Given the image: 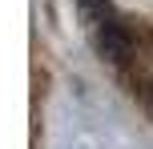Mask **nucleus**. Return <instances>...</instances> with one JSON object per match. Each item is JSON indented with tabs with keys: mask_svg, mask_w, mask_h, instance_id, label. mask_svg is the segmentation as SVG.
Segmentation results:
<instances>
[{
	"mask_svg": "<svg viewBox=\"0 0 153 149\" xmlns=\"http://www.w3.org/2000/svg\"><path fill=\"white\" fill-rule=\"evenodd\" d=\"M149 117H153V89H149Z\"/></svg>",
	"mask_w": 153,
	"mask_h": 149,
	"instance_id": "7ed1b4c3",
	"label": "nucleus"
},
{
	"mask_svg": "<svg viewBox=\"0 0 153 149\" xmlns=\"http://www.w3.org/2000/svg\"><path fill=\"white\" fill-rule=\"evenodd\" d=\"M76 8H81V16L93 24V28H101V24L113 16L109 12V0H76Z\"/></svg>",
	"mask_w": 153,
	"mask_h": 149,
	"instance_id": "f03ea898",
	"label": "nucleus"
},
{
	"mask_svg": "<svg viewBox=\"0 0 153 149\" xmlns=\"http://www.w3.org/2000/svg\"><path fill=\"white\" fill-rule=\"evenodd\" d=\"M97 36H101V56H109L113 64H125L133 56V32L125 28V20L109 16V20L97 28Z\"/></svg>",
	"mask_w": 153,
	"mask_h": 149,
	"instance_id": "f257e3e1",
	"label": "nucleus"
}]
</instances>
